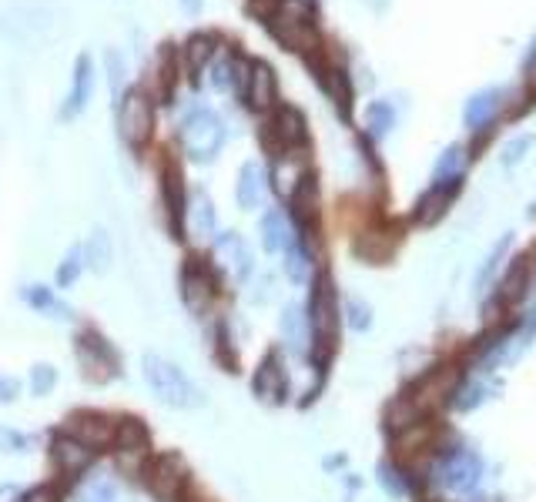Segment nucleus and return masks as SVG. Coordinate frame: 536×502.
<instances>
[{
    "label": "nucleus",
    "instance_id": "nucleus-1",
    "mask_svg": "<svg viewBox=\"0 0 536 502\" xmlns=\"http://www.w3.org/2000/svg\"><path fill=\"white\" fill-rule=\"evenodd\" d=\"M315 17H319V0H275L262 24L285 51L309 57L322 47V37L315 31Z\"/></svg>",
    "mask_w": 536,
    "mask_h": 502
},
{
    "label": "nucleus",
    "instance_id": "nucleus-2",
    "mask_svg": "<svg viewBox=\"0 0 536 502\" xmlns=\"http://www.w3.org/2000/svg\"><path fill=\"white\" fill-rule=\"evenodd\" d=\"M141 375H145L151 395H155L161 405H168V409H201V405H205V395L191 382V375L181 369V365L165 359V355L148 352L145 359H141Z\"/></svg>",
    "mask_w": 536,
    "mask_h": 502
},
{
    "label": "nucleus",
    "instance_id": "nucleus-3",
    "mask_svg": "<svg viewBox=\"0 0 536 502\" xmlns=\"http://www.w3.org/2000/svg\"><path fill=\"white\" fill-rule=\"evenodd\" d=\"M309 335L315 359L329 362L339 342V295H335V282L329 272H319L312 278V295H309Z\"/></svg>",
    "mask_w": 536,
    "mask_h": 502
},
{
    "label": "nucleus",
    "instance_id": "nucleus-4",
    "mask_svg": "<svg viewBox=\"0 0 536 502\" xmlns=\"http://www.w3.org/2000/svg\"><path fill=\"white\" fill-rule=\"evenodd\" d=\"M178 144L185 151V158L208 164L215 161L225 148V124L212 108H195L185 114L178 128Z\"/></svg>",
    "mask_w": 536,
    "mask_h": 502
},
{
    "label": "nucleus",
    "instance_id": "nucleus-5",
    "mask_svg": "<svg viewBox=\"0 0 536 502\" xmlns=\"http://www.w3.org/2000/svg\"><path fill=\"white\" fill-rule=\"evenodd\" d=\"M118 134L131 151H145L155 138V101L145 88H128L118 98Z\"/></svg>",
    "mask_w": 536,
    "mask_h": 502
},
{
    "label": "nucleus",
    "instance_id": "nucleus-6",
    "mask_svg": "<svg viewBox=\"0 0 536 502\" xmlns=\"http://www.w3.org/2000/svg\"><path fill=\"white\" fill-rule=\"evenodd\" d=\"M262 144L275 158H282V154H289L295 148H305L309 144V121H305V114L299 108H292V104H279L262 128Z\"/></svg>",
    "mask_w": 536,
    "mask_h": 502
},
{
    "label": "nucleus",
    "instance_id": "nucleus-7",
    "mask_svg": "<svg viewBox=\"0 0 536 502\" xmlns=\"http://www.w3.org/2000/svg\"><path fill=\"white\" fill-rule=\"evenodd\" d=\"M74 352H78L81 369L91 382H111L121 375V355L98 328H81L74 339Z\"/></svg>",
    "mask_w": 536,
    "mask_h": 502
},
{
    "label": "nucleus",
    "instance_id": "nucleus-8",
    "mask_svg": "<svg viewBox=\"0 0 536 502\" xmlns=\"http://www.w3.org/2000/svg\"><path fill=\"white\" fill-rule=\"evenodd\" d=\"M178 285H181V302H185L191 315H205L208 308H212V298L218 292V278L212 272V265H205L198 255L185 258Z\"/></svg>",
    "mask_w": 536,
    "mask_h": 502
},
{
    "label": "nucleus",
    "instance_id": "nucleus-9",
    "mask_svg": "<svg viewBox=\"0 0 536 502\" xmlns=\"http://www.w3.org/2000/svg\"><path fill=\"white\" fill-rule=\"evenodd\" d=\"M145 489L155 496L158 502H178L181 489L188 482V469L181 462L178 452H161V456L145 462Z\"/></svg>",
    "mask_w": 536,
    "mask_h": 502
},
{
    "label": "nucleus",
    "instance_id": "nucleus-10",
    "mask_svg": "<svg viewBox=\"0 0 536 502\" xmlns=\"http://www.w3.org/2000/svg\"><path fill=\"white\" fill-rule=\"evenodd\" d=\"M158 188H161V208L168 215V228L175 238H185V175H181V164L165 154L158 164Z\"/></svg>",
    "mask_w": 536,
    "mask_h": 502
},
{
    "label": "nucleus",
    "instance_id": "nucleus-11",
    "mask_svg": "<svg viewBox=\"0 0 536 502\" xmlns=\"http://www.w3.org/2000/svg\"><path fill=\"white\" fill-rule=\"evenodd\" d=\"M178 47L165 41L158 47V54L151 57L148 64V88L151 101H161V104H171V98H175V88H178V77H181V61H178Z\"/></svg>",
    "mask_w": 536,
    "mask_h": 502
},
{
    "label": "nucleus",
    "instance_id": "nucleus-12",
    "mask_svg": "<svg viewBox=\"0 0 536 502\" xmlns=\"http://www.w3.org/2000/svg\"><path fill=\"white\" fill-rule=\"evenodd\" d=\"M64 432L78 442H84V446L94 452L114 446V422L104 412H94V409H78V412L67 415Z\"/></svg>",
    "mask_w": 536,
    "mask_h": 502
},
{
    "label": "nucleus",
    "instance_id": "nucleus-13",
    "mask_svg": "<svg viewBox=\"0 0 536 502\" xmlns=\"http://www.w3.org/2000/svg\"><path fill=\"white\" fill-rule=\"evenodd\" d=\"M248 108L258 114H272L279 108V77H275V67L268 61H252L248 64V81H245V94Z\"/></svg>",
    "mask_w": 536,
    "mask_h": 502
},
{
    "label": "nucleus",
    "instance_id": "nucleus-14",
    "mask_svg": "<svg viewBox=\"0 0 536 502\" xmlns=\"http://www.w3.org/2000/svg\"><path fill=\"white\" fill-rule=\"evenodd\" d=\"M289 205H292V228L299 238H309V231H315V221H319V181L309 171L295 191L289 195Z\"/></svg>",
    "mask_w": 536,
    "mask_h": 502
},
{
    "label": "nucleus",
    "instance_id": "nucleus-15",
    "mask_svg": "<svg viewBox=\"0 0 536 502\" xmlns=\"http://www.w3.org/2000/svg\"><path fill=\"white\" fill-rule=\"evenodd\" d=\"M215 258H218V265L235 278V282H245L255 268L252 248L245 245V238L238 235V231H218L215 235Z\"/></svg>",
    "mask_w": 536,
    "mask_h": 502
},
{
    "label": "nucleus",
    "instance_id": "nucleus-16",
    "mask_svg": "<svg viewBox=\"0 0 536 502\" xmlns=\"http://www.w3.org/2000/svg\"><path fill=\"white\" fill-rule=\"evenodd\" d=\"M91 94H94V61H91V54H78L74 71H71V88H67L64 108H61V121H74L78 114H84Z\"/></svg>",
    "mask_w": 536,
    "mask_h": 502
},
{
    "label": "nucleus",
    "instance_id": "nucleus-17",
    "mask_svg": "<svg viewBox=\"0 0 536 502\" xmlns=\"http://www.w3.org/2000/svg\"><path fill=\"white\" fill-rule=\"evenodd\" d=\"M252 392L255 399L262 402H282L285 392H289V375H285V365L279 359V352H268L258 369L252 375Z\"/></svg>",
    "mask_w": 536,
    "mask_h": 502
},
{
    "label": "nucleus",
    "instance_id": "nucleus-18",
    "mask_svg": "<svg viewBox=\"0 0 536 502\" xmlns=\"http://www.w3.org/2000/svg\"><path fill=\"white\" fill-rule=\"evenodd\" d=\"M480 476H483L480 459H476L473 452H466V449L449 452L446 462L439 466V482H443L446 489H453V492H469L476 482H480Z\"/></svg>",
    "mask_w": 536,
    "mask_h": 502
},
{
    "label": "nucleus",
    "instance_id": "nucleus-19",
    "mask_svg": "<svg viewBox=\"0 0 536 502\" xmlns=\"http://www.w3.org/2000/svg\"><path fill=\"white\" fill-rule=\"evenodd\" d=\"M51 462L57 472H64V476H81V472L91 469L94 449H88L74 436H67V432H57L51 439Z\"/></svg>",
    "mask_w": 536,
    "mask_h": 502
},
{
    "label": "nucleus",
    "instance_id": "nucleus-20",
    "mask_svg": "<svg viewBox=\"0 0 536 502\" xmlns=\"http://www.w3.org/2000/svg\"><path fill=\"white\" fill-rule=\"evenodd\" d=\"M268 195V171L258 161H245L238 168V185H235V201L242 211L262 208V201Z\"/></svg>",
    "mask_w": 536,
    "mask_h": 502
},
{
    "label": "nucleus",
    "instance_id": "nucleus-21",
    "mask_svg": "<svg viewBox=\"0 0 536 502\" xmlns=\"http://www.w3.org/2000/svg\"><path fill=\"white\" fill-rule=\"evenodd\" d=\"M215 47H218V37L208 34V31L188 34L185 44H181V51H178L181 64H185V71L191 74V81H195V84H198V74L215 61Z\"/></svg>",
    "mask_w": 536,
    "mask_h": 502
},
{
    "label": "nucleus",
    "instance_id": "nucleus-22",
    "mask_svg": "<svg viewBox=\"0 0 536 502\" xmlns=\"http://www.w3.org/2000/svg\"><path fill=\"white\" fill-rule=\"evenodd\" d=\"M258 235H262V248L268 251V255H282V251L299 238L292 228V221L285 218L279 208L265 211L262 221H258Z\"/></svg>",
    "mask_w": 536,
    "mask_h": 502
},
{
    "label": "nucleus",
    "instance_id": "nucleus-23",
    "mask_svg": "<svg viewBox=\"0 0 536 502\" xmlns=\"http://www.w3.org/2000/svg\"><path fill=\"white\" fill-rule=\"evenodd\" d=\"M500 104H503V88H483V91H476L473 98L466 101V111H463L466 128H469V131L490 128L493 118H496V111H500Z\"/></svg>",
    "mask_w": 536,
    "mask_h": 502
},
{
    "label": "nucleus",
    "instance_id": "nucleus-24",
    "mask_svg": "<svg viewBox=\"0 0 536 502\" xmlns=\"http://www.w3.org/2000/svg\"><path fill=\"white\" fill-rule=\"evenodd\" d=\"M218 231V215H215V205L205 191H198L195 198L185 205V235L191 238H215Z\"/></svg>",
    "mask_w": 536,
    "mask_h": 502
},
{
    "label": "nucleus",
    "instance_id": "nucleus-25",
    "mask_svg": "<svg viewBox=\"0 0 536 502\" xmlns=\"http://www.w3.org/2000/svg\"><path fill=\"white\" fill-rule=\"evenodd\" d=\"M114 446L121 449V456H145L151 446V432L141 419H118L114 422Z\"/></svg>",
    "mask_w": 536,
    "mask_h": 502
},
{
    "label": "nucleus",
    "instance_id": "nucleus-26",
    "mask_svg": "<svg viewBox=\"0 0 536 502\" xmlns=\"http://www.w3.org/2000/svg\"><path fill=\"white\" fill-rule=\"evenodd\" d=\"M396 241H399L396 228H372L356 241V251H359V258H366V262L376 265V262H386V258L392 255Z\"/></svg>",
    "mask_w": 536,
    "mask_h": 502
},
{
    "label": "nucleus",
    "instance_id": "nucleus-27",
    "mask_svg": "<svg viewBox=\"0 0 536 502\" xmlns=\"http://www.w3.org/2000/svg\"><path fill=\"white\" fill-rule=\"evenodd\" d=\"M456 195H459V188L433 185L423 198L416 201V221H419V225H436V221L449 211V205H453Z\"/></svg>",
    "mask_w": 536,
    "mask_h": 502
},
{
    "label": "nucleus",
    "instance_id": "nucleus-28",
    "mask_svg": "<svg viewBox=\"0 0 536 502\" xmlns=\"http://www.w3.org/2000/svg\"><path fill=\"white\" fill-rule=\"evenodd\" d=\"M463 168H466L463 144H449V148L439 154V161H436V168H433V185L459 188V185H463Z\"/></svg>",
    "mask_w": 536,
    "mask_h": 502
},
{
    "label": "nucleus",
    "instance_id": "nucleus-29",
    "mask_svg": "<svg viewBox=\"0 0 536 502\" xmlns=\"http://www.w3.org/2000/svg\"><path fill=\"white\" fill-rule=\"evenodd\" d=\"M24 302L34 308V312H41L47 318H61V322H71L74 312L67 308L61 298L54 295V288H47V285H27L24 288Z\"/></svg>",
    "mask_w": 536,
    "mask_h": 502
},
{
    "label": "nucleus",
    "instance_id": "nucleus-30",
    "mask_svg": "<svg viewBox=\"0 0 536 502\" xmlns=\"http://www.w3.org/2000/svg\"><path fill=\"white\" fill-rule=\"evenodd\" d=\"M305 175H309V168H305V164H295V151H289L285 158H275V168L268 171V181H272L279 195H292L295 185H299Z\"/></svg>",
    "mask_w": 536,
    "mask_h": 502
},
{
    "label": "nucleus",
    "instance_id": "nucleus-31",
    "mask_svg": "<svg viewBox=\"0 0 536 502\" xmlns=\"http://www.w3.org/2000/svg\"><path fill=\"white\" fill-rule=\"evenodd\" d=\"M84 251V265L94 268V272H108L111 262H114V245H111V235L104 228H94L88 245H81Z\"/></svg>",
    "mask_w": 536,
    "mask_h": 502
},
{
    "label": "nucleus",
    "instance_id": "nucleus-32",
    "mask_svg": "<svg viewBox=\"0 0 536 502\" xmlns=\"http://www.w3.org/2000/svg\"><path fill=\"white\" fill-rule=\"evenodd\" d=\"M526 288H530V258L520 255L516 262L510 265V272L503 278V288H500V302H520L526 295Z\"/></svg>",
    "mask_w": 536,
    "mask_h": 502
},
{
    "label": "nucleus",
    "instance_id": "nucleus-33",
    "mask_svg": "<svg viewBox=\"0 0 536 502\" xmlns=\"http://www.w3.org/2000/svg\"><path fill=\"white\" fill-rule=\"evenodd\" d=\"M366 128L372 138H386V134L396 128V108L389 101H372L366 108Z\"/></svg>",
    "mask_w": 536,
    "mask_h": 502
},
{
    "label": "nucleus",
    "instance_id": "nucleus-34",
    "mask_svg": "<svg viewBox=\"0 0 536 502\" xmlns=\"http://www.w3.org/2000/svg\"><path fill=\"white\" fill-rule=\"evenodd\" d=\"M282 258H285L282 268L292 282H305V278H309V248H305L302 238H295L292 245L282 251Z\"/></svg>",
    "mask_w": 536,
    "mask_h": 502
},
{
    "label": "nucleus",
    "instance_id": "nucleus-35",
    "mask_svg": "<svg viewBox=\"0 0 536 502\" xmlns=\"http://www.w3.org/2000/svg\"><path fill=\"white\" fill-rule=\"evenodd\" d=\"M282 335H285V342H289L292 349H302V345H305V335H309V322H305V315L295 305H289L282 312Z\"/></svg>",
    "mask_w": 536,
    "mask_h": 502
},
{
    "label": "nucleus",
    "instance_id": "nucleus-36",
    "mask_svg": "<svg viewBox=\"0 0 536 502\" xmlns=\"http://www.w3.org/2000/svg\"><path fill=\"white\" fill-rule=\"evenodd\" d=\"M74 502H118V486L108 476H94L78 489Z\"/></svg>",
    "mask_w": 536,
    "mask_h": 502
},
{
    "label": "nucleus",
    "instance_id": "nucleus-37",
    "mask_svg": "<svg viewBox=\"0 0 536 502\" xmlns=\"http://www.w3.org/2000/svg\"><path fill=\"white\" fill-rule=\"evenodd\" d=\"M84 268H88V265H84V251H81V245H74V248L61 258V265H57V285H61V288H71V285L81 278Z\"/></svg>",
    "mask_w": 536,
    "mask_h": 502
},
{
    "label": "nucleus",
    "instance_id": "nucleus-38",
    "mask_svg": "<svg viewBox=\"0 0 536 502\" xmlns=\"http://www.w3.org/2000/svg\"><path fill=\"white\" fill-rule=\"evenodd\" d=\"M57 385V369L47 362H37L31 369V392L37 395V399H44V395H51Z\"/></svg>",
    "mask_w": 536,
    "mask_h": 502
},
{
    "label": "nucleus",
    "instance_id": "nucleus-39",
    "mask_svg": "<svg viewBox=\"0 0 536 502\" xmlns=\"http://www.w3.org/2000/svg\"><path fill=\"white\" fill-rule=\"evenodd\" d=\"M530 148H533V138H530V134H523V138H513L510 144H506V151H503V164H506V168H510V164H520Z\"/></svg>",
    "mask_w": 536,
    "mask_h": 502
},
{
    "label": "nucleus",
    "instance_id": "nucleus-40",
    "mask_svg": "<svg viewBox=\"0 0 536 502\" xmlns=\"http://www.w3.org/2000/svg\"><path fill=\"white\" fill-rule=\"evenodd\" d=\"M372 322V312L366 302H359V298H352L349 302V325L356 328V332H362V328H369Z\"/></svg>",
    "mask_w": 536,
    "mask_h": 502
},
{
    "label": "nucleus",
    "instance_id": "nucleus-41",
    "mask_svg": "<svg viewBox=\"0 0 536 502\" xmlns=\"http://www.w3.org/2000/svg\"><path fill=\"white\" fill-rule=\"evenodd\" d=\"M27 436L17 429H0V452H24Z\"/></svg>",
    "mask_w": 536,
    "mask_h": 502
},
{
    "label": "nucleus",
    "instance_id": "nucleus-42",
    "mask_svg": "<svg viewBox=\"0 0 536 502\" xmlns=\"http://www.w3.org/2000/svg\"><path fill=\"white\" fill-rule=\"evenodd\" d=\"M17 395H21V382H17L14 375L0 372V405H11V402H17Z\"/></svg>",
    "mask_w": 536,
    "mask_h": 502
},
{
    "label": "nucleus",
    "instance_id": "nucleus-43",
    "mask_svg": "<svg viewBox=\"0 0 536 502\" xmlns=\"http://www.w3.org/2000/svg\"><path fill=\"white\" fill-rule=\"evenodd\" d=\"M379 482L392 492V496H402V492H406V482L399 479V472L392 466H379Z\"/></svg>",
    "mask_w": 536,
    "mask_h": 502
},
{
    "label": "nucleus",
    "instance_id": "nucleus-44",
    "mask_svg": "<svg viewBox=\"0 0 536 502\" xmlns=\"http://www.w3.org/2000/svg\"><path fill=\"white\" fill-rule=\"evenodd\" d=\"M21 502H61V492L54 486H34L31 492H24Z\"/></svg>",
    "mask_w": 536,
    "mask_h": 502
},
{
    "label": "nucleus",
    "instance_id": "nucleus-45",
    "mask_svg": "<svg viewBox=\"0 0 536 502\" xmlns=\"http://www.w3.org/2000/svg\"><path fill=\"white\" fill-rule=\"evenodd\" d=\"M108 64H111L114 98H121V57H118V51H108Z\"/></svg>",
    "mask_w": 536,
    "mask_h": 502
},
{
    "label": "nucleus",
    "instance_id": "nucleus-46",
    "mask_svg": "<svg viewBox=\"0 0 536 502\" xmlns=\"http://www.w3.org/2000/svg\"><path fill=\"white\" fill-rule=\"evenodd\" d=\"M181 7H185V11H191V14H198L201 0H181Z\"/></svg>",
    "mask_w": 536,
    "mask_h": 502
},
{
    "label": "nucleus",
    "instance_id": "nucleus-47",
    "mask_svg": "<svg viewBox=\"0 0 536 502\" xmlns=\"http://www.w3.org/2000/svg\"><path fill=\"white\" fill-rule=\"evenodd\" d=\"M533 57H536V37H533Z\"/></svg>",
    "mask_w": 536,
    "mask_h": 502
}]
</instances>
